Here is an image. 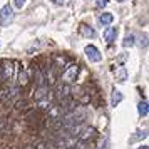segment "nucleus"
<instances>
[{"instance_id": "obj_1", "label": "nucleus", "mask_w": 149, "mask_h": 149, "mask_svg": "<svg viewBox=\"0 0 149 149\" xmlns=\"http://www.w3.org/2000/svg\"><path fill=\"white\" fill-rule=\"evenodd\" d=\"M84 52H86V57L91 62H101L102 61V54L99 52V49L95 47V45H87V47L84 49Z\"/></svg>"}, {"instance_id": "obj_2", "label": "nucleus", "mask_w": 149, "mask_h": 149, "mask_svg": "<svg viewBox=\"0 0 149 149\" xmlns=\"http://www.w3.org/2000/svg\"><path fill=\"white\" fill-rule=\"evenodd\" d=\"M12 19H14V10L7 3V5H3L2 10H0V24L2 25H7L8 22H12Z\"/></svg>"}, {"instance_id": "obj_3", "label": "nucleus", "mask_w": 149, "mask_h": 149, "mask_svg": "<svg viewBox=\"0 0 149 149\" xmlns=\"http://www.w3.org/2000/svg\"><path fill=\"white\" fill-rule=\"evenodd\" d=\"M2 70H3V74H2V79H5V81H10L12 77H14V69H15V65H14V62H8V61H5V62H2Z\"/></svg>"}, {"instance_id": "obj_4", "label": "nucleus", "mask_w": 149, "mask_h": 149, "mask_svg": "<svg viewBox=\"0 0 149 149\" xmlns=\"http://www.w3.org/2000/svg\"><path fill=\"white\" fill-rule=\"evenodd\" d=\"M77 74H79V67H77V65H70V67H69L65 72H64L62 79H64V82L70 84V82H74V81H75Z\"/></svg>"}, {"instance_id": "obj_5", "label": "nucleus", "mask_w": 149, "mask_h": 149, "mask_svg": "<svg viewBox=\"0 0 149 149\" xmlns=\"http://www.w3.org/2000/svg\"><path fill=\"white\" fill-rule=\"evenodd\" d=\"M117 32H119V29L114 27V25H107L106 30H104V40L107 42V44H112L116 40V37H117Z\"/></svg>"}, {"instance_id": "obj_6", "label": "nucleus", "mask_w": 149, "mask_h": 149, "mask_svg": "<svg viewBox=\"0 0 149 149\" xmlns=\"http://www.w3.org/2000/svg\"><path fill=\"white\" fill-rule=\"evenodd\" d=\"M79 137H81L82 141H87V139H92V137H95L97 136V132H95L94 127H81V131H79Z\"/></svg>"}, {"instance_id": "obj_7", "label": "nucleus", "mask_w": 149, "mask_h": 149, "mask_svg": "<svg viewBox=\"0 0 149 149\" xmlns=\"http://www.w3.org/2000/svg\"><path fill=\"white\" fill-rule=\"evenodd\" d=\"M49 92H50V91H49V87L45 86V84H44V86H40V87L35 91L34 99H35L37 102H42L44 99H47V97H49Z\"/></svg>"}, {"instance_id": "obj_8", "label": "nucleus", "mask_w": 149, "mask_h": 149, "mask_svg": "<svg viewBox=\"0 0 149 149\" xmlns=\"http://www.w3.org/2000/svg\"><path fill=\"white\" fill-rule=\"evenodd\" d=\"M114 77L117 82H126V79H127V69L124 67V65H119V67L114 70Z\"/></svg>"}, {"instance_id": "obj_9", "label": "nucleus", "mask_w": 149, "mask_h": 149, "mask_svg": "<svg viewBox=\"0 0 149 149\" xmlns=\"http://www.w3.org/2000/svg\"><path fill=\"white\" fill-rule=\"evenodd\" d=\"M112 22H114V15H112V14H109V12H102V14L99 15V24L104 25V27L111 25Z\"/></svg>"}, {"instance_id": "obj_10", "label": "nucleus", "mask_w": 149, "mask_h": 149, "mask_svg": "<svg viewBox=\"0 0 149 149\" xmlns=\"http://www.w3.org/2000/svg\"><path fill=\"white\" fill-rule=\"evenodd\" d=\"M79 32H81L82 37H86V39H92L95 35L94 29L89 27V25H86V24H81V27H79Z\"/></svg>"}, {"instance_id": "obj_11", "label": "nucleus", "mask_w": 149, "mask_h": 149, "mask_svg": "<svg viewBox=\"0 0 149 149\" xmlns=\"http://www.w3.org/2000/svg\"><path fill=\"white\" fill-rule=\"evenodd\" d=\"M122 99H124V95H122L121 91H117V89H114L112 91V94H111V106H119L122 102Z\"/></svg>"}, {"instance_id": "obj_12", "label": "nucleus", "mask_w": 149, "mask_h": 149, "mask_svg": "<svg viewBox=\"0 0 149 149\" xmlns=\"http://www.w3.org/2000/svg\"><path fill=\"white\" fill-rule=\"evenodd\" d=\"M137 112L141 117H148L149 114V107H148V101H141L137 104Z\"/></svg>"}, {"instance_id": "obj_13", "label": "nucleus", "mask_w": 149, "mask_h": 149, "mask_svg": "<svg viewBox=\"0 0 149 149\" xmlns=\"http://www.w3.org/2000/svg\"><path fill=\"white\" fill-rule=\"evenodd\" d=\"M134 44H136V35L132 34V32H129V34L124 37V40H122V45L127 49V47H132Z\"/></svg>"}, {"instance_id": "obj_14", "label": "nucleus", "mask_w": 149, "mask_h": 149, "mask_svg": "<svg viewBox=\"0 0 149 149\" xmlns=\"http://www.w3.org/2000/svg\"><path fill=\"white\" fill-rule=\"evenodd\" d=\"M146 136H148V132H146V131H136L134 134L131 136V139H129V142H131V144H132V142L142 141V139H144V137H146Z\"/></svg>"}, {"instance_id": "obj_15", "label": "nucleus", "mask_w": 149, "mask_h": 149, "mask_svg": "<svg viewBox=\"0 0 149 149\" xmlns=\"http://www.w3.org/2000/svg\"><path fill=\"white\" fill-rule=\"evenodd\" d=\"M29 81V77H27V72L25 70H22L20 74H19V86H25Z\"/></svg>"}, {"instance_id": "obj_16", "label": "nucleus", "mask_w": 149, "mask_h": 149, "mask_svg": "<svg viewBox=\"0 0 149 149\" xmlns=\"http://www.w3.org/2000/svg\"><path fill=\"white\" fill-rule=\"evenodd\" d=\"M109 3V0H95V7L97 8H104Z\"/></svg>"}, {"instance_id": "obj_17", "label": "nucleus", "mask_w": 149, "mask_h": 149, "mask_svg": "<svg viewBox=\"0 0 149 149\" xmlns=\"http://www.w3.org/2000/svg\"><path fill=\"white\" fill-rule=\"evenodd\" d=\"M25 2H27V0H14V3H15L17 8H22L24 5H25Z\"/></svg>"}, {"instance_id": "obj_18", "label": "nucleus", "mask_w": 149, "mask_h": 149, "mask_svg": "<svg viewBox=\"0 0 149 149\" xmlns=\"http://www.w3.org/2000/svg\"><path fill=\"white\" fill-rule=\"evenodd\" d=\"M64 2L65 0H52V3H55V5H64Z\"/></svg>"}, {"instance_id": "obj_19", "label": "nucleus", "mask_w": 149, "mask_h": 149, "mask_svg": "<svg viewBox=\"0 0 149 149\" xmlns=\"http://www.w3.org/2000/svg\"><path fill=\"white\" fill-rule=\"evenodd\" d=\"M116 2H124V0H116Z\"/></svg>"}, {"instance_id": "obj_20", "label": "nucleus", "mask_w": 149, "mask_h": 149, "mask_svg": "<svg viewBox=\"0 0 149 149\" xmlns=\"http://www.w3.org/2000/svg\"><path fill=\"white\" fill-rule=\"evenodd\" d=\"M104 149H107V148H104Z\"/></svg>"}]
</instances>
